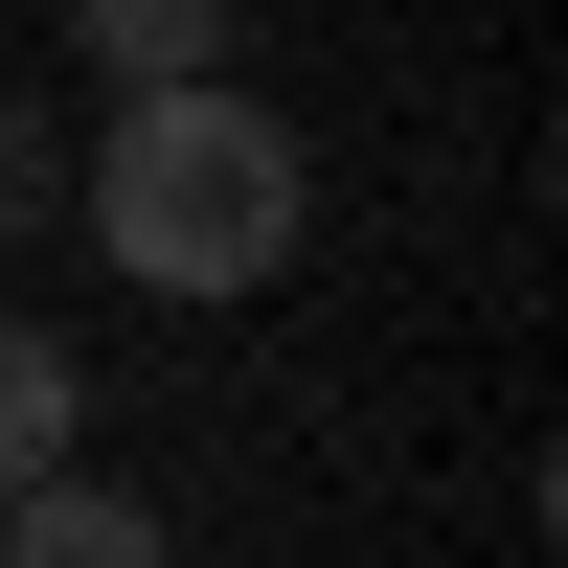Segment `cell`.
<instances>
[{
	"label": "cell",
	"instance_id": "cell-1",
	"mask_svg": "<svg viewBox=\"0 0 568 568\" xmlns=\"http://www.w3.org/2000/svg\"><path fill=\"white\" fill-rule=\"evenodd\" d=\"M296 227H318V160H296V114H273L251 69L227 91H136V114L91 136V251H114L136 296H273Z\"/></svg>",
	"mask_w": 568,
	"mask_h": 568
},
{
	"label": "cell",
	"instance_id": "cell-2",
	"mask_svg": "<svg viewBox=\"0 0 568 568\" xmlns=\"http://www.w3.org/2000/svg\"><path fill=\"white\" fill-rule=\"evenodd\" d=\"M0 568H160V500H136V478H91V455H69L45 500H0Z\"/></svg>",
	"mask_w": 568,
	"mask_h": 568
},
{
	"label": "cell",
	"instance_id": "cell-3",
	"mask_svg": "<svg viewBox=\"0 0 568 568\" xmlns=\"http://www.w3.org/2000/svg\"><path fill=\"white\" fill-rule=\"evenodd\" d=\"M69 433H91V364L45 342V318H0V500H45V478H69Z\"/></svg>",
	"mask_w": 568,
	"mask_h": 568
},
{
	"label": "cell",
	"instance_id": "cell-4",
	"mask_svg": "<svg viewBox=\"0 0 568 568\" xmlns=\"http://www.w3.org/2000/svg\"><path fill=\"white\" fill-rule=\"evenodd\" d=\"M91 69H114V114L136 91H227V23L205 0H91Z\"/></svg>",
	"mask_w": 568,
	"mask_h": 568
},
{
	"label": "cell",
	"instance_id": "cell-5",
	"mask_svg": "<svg viewBox=\"0 0 568 568\" xmlns=\"http://www.w3.org/2000/svg\"><path fill=\"white\" fill-rule=\"evenodd\" d=\"M45 205H69V136H45L23 91H0V227H45Z\"/></svg>",
	"mask_w": 568,
	"mask_h": 568
}]
</instances>
